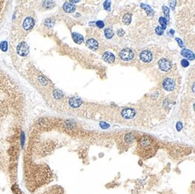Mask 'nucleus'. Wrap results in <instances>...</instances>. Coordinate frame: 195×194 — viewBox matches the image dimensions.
<instances>
[{"instance_id":"nucleus-1","label":"nucleus","mask_w":195,"mask_h":194,"mask_svg":"<svg viewBox=\"0 0 195 194\" xmlns=\"http://www.w3.org/2000/svg\"><path fill=\"white\" fill-rule=\"evenodd\" d=\"M120 57L122 60L125 61H130L133 58H134V53L133 51L130 50V49H123L121 52H120Z\"/></svg>"},{"instance_id":"nucleus-2","label":"nucleus","mask_w":195,"mask_h":194,"mask_svg":"<svg viewBox=\"0 0 195 194\" xmlns=\"http://www.w3.org/2000/svg\"><path fill=\"white\" fill-rule=\"evenodd\" d=\"M163 87L166 91H172L175 87V81L171 77H166L163 82Z\"/></svg>"},{"instance_id":"nucleus-3","label":"nucleus","mask_w":195,"mask_h":194,"mask_svg":"<svg viewBox=\"0 0 195 194\" xmlns=\"http://www.w3.org/2000/svg\"><path fill=\"white\" fill-rule=\"evenodd\" d=\"M34 19L31 16H27L26 18H24L23 22V28L25 31H31L33 26H34Z\"/></svg>"},{"instance_id":"nucleus-4","label":"nucleus","mask_w":195,"mask_h":194,"mask_svg":"<svg viewBox=\"0 0 195 194\" xmlns=\"http://www.w3.org/2000/svg\"><path fill=\"white\" fill-rule=\"evenodd\" d=\"M17 53L20 56H26L29 53V46L26 42H21L18 46H17Z\"/></svg>"},{"instance_id":"nucleus-5","label":"nucleus","mask_w":195,"mask_h":194,"mask_svg":"<svg viewBox=\"0 0 195 194\" xmlns=\"http://www.w3.org/2000/svg\"><path fill=\"white\" fill-rule=\"evenodd\" d=\"M158 66H159V67H160L161 70L166 72V71H168V70L171 68L172 64H171V62H170L168 60H166V59H162V60H159Z\"/></svg>"},{"instance_id":"nucleus-6","label":"nucleus","mask_w":195,"mask_h":194,"mask_svg":"<svg viewBox=\"0 0 195 194\" xmlns=\"http://www.w3.org/2000/svg\"><path fill=\"white\" fill-rule=\"evenodd\" d=\"M139 58L143 62H150L151 60H152V53L149 51L145 50V51H141V53L139 55Z\"/></svg>"},{"instance_id":"nucleus-7","label":"nucleus","mask_w":195,"mask_h":194,"mask_svg":"<svg viewBox=\"0 0 195 194\" xmlns=\"http://www.w3.org/2000/svg\"><path fill=\"white\" fill-rule=\"evenodd\" d=\"M86 46L93 51H96L99 48V44L94 39H88L86 42Z\"/></svg>"},{"instance_id":"nucleus-8","label":"nucleus","mask_w":195,"mask_h":194,"mask_svg":"<svg viewBox=\"0 0 195 194\" xmlns=\"http://www.w3.org/2000/svg\"><path fill=\"white\" fill-rule=\"evenodd\" d=\"M122 115L126 118V119H131L135 116V111L131 108H127V109H124L122 112Z\"/></svg>"},{"instance_id":"nucleus-9","label":"nucleus","mask_w":195,"mask_h":194,"mask_svg":"<svg viewBox=\"0 0 195 194\" xmlns=\"http://www.w3.org/2000/svg\"><path fill=\"white\" fill-rule=\"evenodd\" d=\"M104 60L106 62H108V63H113L114 60H115V57H114V55L112 52L107 51V52H105L104 54Z\"/></svg>"},{"instance_id":"nucleus-10","label":"nucleus","mask_w":195,"mask_h":194,"mask_svg":"<svg viewBox=\"0 0 195 194\" xmlns=\"http://www.w3.org/2000/svg\"><path fill=\"white\" fill-rule=\"evenodd\" d=\"M63 9L67 13H72L76 10V6L73 4H71L70 2H67L63 5Z\"/></svg>"},{"instance_id":"nucleus-11","label":"nucleus","mask_w":195,"mask_h":194,"mask_svg":"<svg viewBox=\"0 0 195 194\" xmlns=\"http://www.w3.org/2000/svg\"><path fill=\"white\" fill-rule=\"evenodd\" d=\"M181 54H182L184 58H187L188 60H194V54H193L191 51L183 50V51H181Z\"/></svg>"},{"instance_id":"nucleus-12","label":"nucleus","mask_w":195,"mask_h":194,"mask_svg":"<svg viewBox=\"0 0 195 194\" xmlns=\"http://www.w3.org/2000/svg\"><path fill=\"white\" fill-rule=\"evenodd\" d=\"M72 37H73L74 42L76 43H77V44H81L83 42V41H84V37L81 34H79V33H73Z\"/></svg>"},{"instance_id":"nucleus-13","label":"nucleus","mask_w":195,"mask_h":194,"mask_svg":"<svg viewBox=\"0 0 195 194\" xmlns=\"http://www.w3.org/2000/svg\"><path fill=\"white\" fill-rule=\"evenodd\" d=\"M104 35H105V37H106L107 39L113 38V30L110 29V28L105 29V30H104Z\"/></svg>"},{"instance_id":"nucleus-14","label":"nucleus","mask_w":195,"mask_h":194,"mask_svg":"<svg viewBox=\"0 0 195 194\" xmlns=\"http://www.w3.org/2000/svg\"><path fill=\"white\" fill-rule=\"evenodd\" d=\"M69 103H70V105H71L72 107H78V106L80 105L81 102H80V100H77V99L73 98V99L70 100Z\"/></svg>"},{"instance_id":"nucleus-15","label":"nucleus","mask_w":195,"mask_h":194,"mask_svg":"<svg viewBox=\"0 0 195 194\" xmlns=\"http://www.w3.org/2000/svg\"><path fill=\"white\" fill-rule=\"evenodd\" d=\"M135 140V137L132 135V134H126L125 135V141L127 142V143H131V142H133Z\"/></svg>"},{"instance_id":"nucleus-16","label":"nucleus","mask_w":195,"mask_h":194,"mask_svg":"<svg viewBox=\"0 0 195 194\" xmlns=\"http://www.w3.org/2000/svg\"><path fill=\"white\" fill-rule=\"evenodd\" d=\"M159 23H160V24H161V28L163 29V30H165L166 29V23H167V21H166V18H164V17H160L159 18Z\"/></svg>"},{"instance_id":"nucleus-17","label":"nucleus","mask_w":195,"mask_h":194,"mask_svg":"<svg viewBox=\"0 0 195 194\" xmlns=\"http://www.w3.org/2000/svg\"><path fill=\"white\" fill-rule=\"evenodd\" d=\"M131 22V15L130 14H125L123 17V23L126 24H129Z\"/></svg>"},{"instance_id":"nucleus-18","label":"nucleus","mask_w":195,"mask_h":194,"mask_svg":"<svg viewBox=\"0 0 195 194\" xmlns=\"http://www.w3.org/2000/svg\"><path fill=\"white\" fill-rule=\"evenodd\" d=\"M163 11L166 14V21L168 22L169 20V8H167L166 6H163Z\"/></svg>"},{"instance_id":"nucleus-19","label":"nucleus","mask_w":195,"mask_h":194,"mask_svg":"<svg viewBox=\"0 0 195 194\" xmlns=\"http://www.w3.org/2000/svg\"><path fill=\"white\" fill-rule=\"evenodd\" d=\"M156 34H158V35H162V34L164 33V30H163L160 26H158V27L156 28Z\"/></svg>"},{"instance_id":"nucleus-20","label":"nucleus","mask_w":195,"mask_h":194,"mask_svg":"<svg viewBox=\"0 0 195 194\" xmlns=\"http://www.w3.org/2000/svg\"><path fill=\"white\" fill-rule=\"evenodd\" d=\"M0 48H1V50H2L3 51H5L6 49H7V44H6V42H2L1 45H0Z\"/></svg>"},{"instance_id":"nucleus-21","label":"nucleus","mask_w":195,"mask_h":194,"mask_svg":"<svg viewBox=\"0 0 195 194\" xmlns=\"http://www.w3.org/2000/svg\"><path fill=\"white\" fill-rule=\"evenodd\" d=\"M13 191H14V192H16L17 194H22L21 191H20L19 188L17 187V185H14V186H13Z\"/></svg>"},{"instance_id":"nucleus-22","label":"nucleus","mask_w":195,"mask_h":194,"mask_svg":"<svg viewBox=\"0 0 195 194\" xmlns=\"http://www.w3.org/2000/svg\"><path fill=\"white\" fill-rule=\"evenodd\" d=\"M104 8H105L106 10H109V8H110V6H111V2H110V1H106V2H104Z\"/></svg>"},{"instance_id":"nucleus-23","label":"nucleus","mask_w":195,"mask_h":194,"mask_svg":"<svg viewBox=\"0 0 195 194\" xmlns=\"http://www.w3.org/2000/svg\"><path fill=\"white\" fill-rule=\"evenodd\" d=\"M96 26L99 27V28H103L104 26V23L102 22V21H98V22H96Z\"/></svg>"},{"instance_id":"nucleus-24","label":"nucleus","mask_w":195,"mask_h":194,"mask_svg":"<svg viewBox=\"0 0 195 194\" xmlns=\"http://www.w3.org/2000/svg\"><path fill=\"white\" fill-rule=\"evenodd\" d=\"M182 65H183L184 66H189V62H188L186 60H182Z\"/></svg>"},{"instance_id":"nucleus-25","label":"nucleus","mask_w":195,"mask_h":194,"mask_svg":"<svg viewBox=\"0 0 195 194\" xmlns=\"http://www.w3.org/2000/svg\"><path fill=\"white\" fill-rule=\"evenodd\" d=\"M183 128V125H182V123L181 122H178L177 123V129H178V131H180L181 129Z\"/></svg>"},{"instance_id":"nucleus-26","label":"nucleus","mask_w":195,"mask_h":194,"mask_svg":"<svg viewBox=\"0 0 195 194\" xmlns=\"http://www.w3.org/2000/svg\"><path fill=\"white\" fill-rule=\"evenodd\" d=\"M176 41L178 42V43H179V46H180V47H183V46H184V44H183V42H182V41H181L180 39L176 38Z\"/></svg>"},{"instance_id":"nucleus-27","label":"nucleus","mask_w":195,"mask_h":194,"mask_svg":"<svg viewBox=\"0 0 195 194\" xmlns=\"http://www.w3.org/2000/svg\"><path fill=\"white\" fill-rule=\"evenodd\" d=\"M170 5H171V6L174 8V7H175V5H176V2H175V1H174V2H171V4H170Z\"/></svg>"},{"instance_id":"nucleus-28","label":"nucleus","mask_w":195,"mask_h":194,"mask_svg":"<svg viewBox=\"0 0 195 194\" xmlns=\"http://www.w3.org/2000/svg\"><path fill=\"white\" fill-rule=\"evenodd\" d=\"M118 34H119V35H123V34H124V32H122V31L120 30V31H118Z\"/></svg>"}]
</instances>
